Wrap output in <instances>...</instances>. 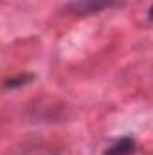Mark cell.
Returning a JSON list of instances; mask_svg holds the SVG:
<instances>
[{
    "label": "cell",
    "instance_id": "cell-1",
    "mask_svg": "<svg viewBox=\"0 0 153 155\" xmlns=\"http://www.w3.org/2000/svg\"><path fill=\"white\" fill-rule=\"evenodd\" d=\"M135 152H137V143L132 137H121L112 146L106 148L105 155H135Z\"/></svg>",
    "mask_w": 153,
    "mask_h": 155
},
{
    "label": "cell",
    "instance_id": "cell-2",
    "mask_svg": "<svg viewBox=\"0 0 153 155\" xmlns=\"http://www.w3.org/2000/svg\"><path fill=\"white\" fill-rule=\"evenodd\" d=\"M112 0H79L76 4H72V9H76L77 13H88V11H97L101 7H106Z\"/></svg>",
    "mask_w": 153,
    "mask_h": 155
}]
</instances>
